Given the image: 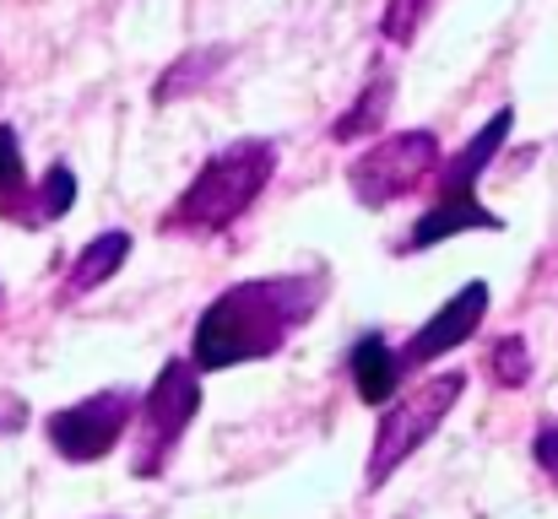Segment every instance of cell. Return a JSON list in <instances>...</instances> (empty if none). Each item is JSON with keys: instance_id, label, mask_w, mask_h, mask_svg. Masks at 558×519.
I'll return each instance as SVG.
<instances>
[{"instance_id": "5", "label": "cell", "mask_w": 558, "mask_h": 519, "mask_svg": "<svg viewBox=\"0 0 558 519\" xmlns=\"http://www.w3.org/2000/svg\"><path fill=\"white\" fill-rule=\"evenodd\" d=\"M201 411V373L190 368V357H169L153 379V390L136 400V433H131V477L153 482L169 471L185 428Z\"/></svg>"}, {"instance_id": "4", "label": "cell", "mask_w": 558, "mask_h": 519, "mask_svg": "<svg viewBox=\"0 0 558 519\" xmlns=\"http://www.w3.org/2000/svg\"><path fill=\"white\" fill-rule=\"evenodd\" d=\"M466 395V368H445L434 379H417L412 390H396L390 406L379 411V428H374L369 444V466H364V487L379 493L434 433L439 422L456 411V400Z\"/></svg>"}, {"instance_id": "14", "label": "cell", "mask_w": 558, "mask_h": 519, "mask_svg": "<svg viewBox=\"0 0 558 519\" xmlns=\"http://www.w3.org/2000/svg\"><path fill=\"white\" fill-rule=\"evenodd\" d=\"M217 60H222V49H217V54H206V49H190L185 60H180V65H169V71L158 76L153 98H158V103H174V98H185V92H195L190 82H206Z\"/></svg>"}, {"instance_id": "2", "label": "cell", "mask_w": 558, "mask_h": 519, "mask_svg": "<svg viewBox=\"0 0 558 519\" xmlns=\"http://www.w3.org/2000/svg\"><path fill=\"white\" fill-rule=\"evenodd\" d=\"M277 173V141L266 136H239L222 152H211L195 178L180 189V200L163 211V233L174 238H217L228 233L271 184Z\"/></svg>"}, {"instance_id": "3", "label": "cell", "mask_w": 558, "mask_h": 519, "mask_svg": "<svg viewBox=\"0 0 558 519\" xmlns=\"http://www.w3.org/2000/svg\"><path fill=\"white\" fill-rule=\"evenodd\" d=\"M510 131H515V109H499L450 163H439V173H434V206L412 222V233H407L401 249H434V244H445L456 233H499L505 227L477 200V184H483V169L499 158V147L510 141Z\"/></svg>"}, {"instance_id": "16", "label": "cell", "mask_w": 558, "mask_h": 519, "mask_svg": "<svg viewBox=\"0 0 558 519\" xmlns=\"http://www.w3.org/2000/svg\"><path fill=\"white\" fill-rule=\"evenodd\" d=\"M27 189V169H22V141L11 125H0V200Z\"/></svg>"}, {"instance_id": "10", "label": "cell", "mask_w": 558, "mask_h": 519, "mask_svg": "<svg viewBox=\"0 0 558 519\" xmlns=\"http://www.w3.org/2000/svg\"><path fill=\"white\" fill-rule=\"evenodd\" d=\"M348 373H353V384H359V395L379 406V400H390L396 390H401V362H396V346L385 331H364L353 351H348Z\"/></svg>"}, {"instance_id": "6", "label": "cell", "mask_w": 558, "mask_h": 519, "mask_svg": "<svg viewBox=\"0 0 558 519\" xmlns=\"http://www.w3.org/2000/svg\"><path fill=\"white\" fill-rule=\"evenodd\" d=\"M439 173V136L434 131H396V136H379L369 152L353 158L348 169V189L359 206L385 211L407 195H417L423 184H434Z\"/></svg>"}, {"instance_id": "8", "label": "cell", "mask_w": 558, "mask_h": 519, "mask_svg": "<svg viewBox=\"0 0 558 519\" xmlns=\"http://www.w3.org/2000/svg\"><path fill=\"white\" fill-rule=\"evenodd\" d=\"M488 282H466L461 293H450L439 309H434V320H423L407 346H396V362H401V379L407 373H423L428 362H439V357H450L456 346H466L477 331H483V320H488Z\"/></svg>"}, {"instance_id": "15", "label": "cell", "mask_w": 558, "mask_h": 519, "mask_svg": "<svg viewBox=\"0 0 558 519\" xmlns=\"http://www.w3.org/2000/svg\"><path fill=\"white\" fill-rule=\"evenodd\" d=\"M488 373H494L499 390H521L532 379V351H526V342L521 336H499L494 351H488Z\"/></svg>"}, {"instance_id": "7", "label": "cell", "mask_w": 558, "mask_h": 519, "mask_svg": "<svg viewBox=\"0 0 558 519\" xmlns=\"http://www.w3.org/2000/svg\"><path fill=\"white\" fill-rule=\"evenodd\" d=\"M136 400H142V395H136L131 384L93 390V395H82V400H71V406H60V411H49L44 438H49V449H54L60 460L93 466V460H104V455L120 449V438H125L131 422H136Z\"/></svg>"}, {"instance_id": "1", "label": "cell", "mask_w": 558, "mask_h": 519, "mask_svg": "<svg viewBox=\"0 0 558 519\" xmlns=\"http://www.w3.org/2000/svg\"><path fill=\"white\" fill-rule=\"evenodd\" d=\"M326 287H331V276H326V265H315V271L255 276V282L217 293L190 331V368L222 373V368H239V362L277 357L293 331H304L320 314Z\"/></svg>"}, {"instance_id": "13", "label": "cell", "mask_w": 558, "mask_h": 519, "mask_svg": "<svg viewBox=\"0 0 558 519\" xmlns=\"http://www.w3.org/2000/svg\"><path fill=\"white\" fill-rule=\"evenodd\" d=\"M434 11H439V0H385L379 5V38L385 44H412Z\"/></svg>"}, {"instance_id": "12", "label": "cell", "mask_w": 558, "mask_h": 519, "mask_svg": "<svg viewBox=\"0 0 558 519\" xmlns=\"http://www.w3.org/2000/svg\"><path fill=\"white\" fill-rule=\"evenodd\" d=\"M390 98H396V87H390V76H374L369 87L359 92V103L348 109V114H337L331 120V141H359V136H374L379 125H385V114H390Z\"/></svg>"}, {"instance_id": "17", "label": "cell", "mask_w": 558, "mask_h": 519, "mask_svg": "<svg viewBox=\"0 0 558 519\" xmlns=\"http://www.w3.org/2000/svg\"><path fill=\"white\" fill-rule=\"evenodd\" d=\"M532 455H537V466H543V471L558 482V417H554V422H543V433H537Z\"/></svg>"}, {"instance_id": "9", "label": "cell", "mask_w": 558, "mask_h": 519, "mask_svg": "<svg viewBox=\"0 0 558 519\" xmlns=\"http://www.w3.org/2000/svg\"><path fill=\"white\" fill-rule=\"evenodd\" d=\"M71 206H76V173L65 163H49V173L38 178V189H22V195L0 200V217L22 222V227H44V222H60Z\"/></svg>"}, {"instance_id": "11", "label": "cell", "mask_w": 558, "mask_h": 519, "mask_svg": "<svg viewBox=\"0 0 558 519\" xmlns=\"http://www.w3.org/2000/svg\"><path fill=\"white\" fill-rule=\"evenodd\" d=\"M125 260H131V233H125V227H109V233L87 238L82 255H76V265L65 271V298H87V293H98L109 276H120Z\"/></svg>"}]
</instances>
